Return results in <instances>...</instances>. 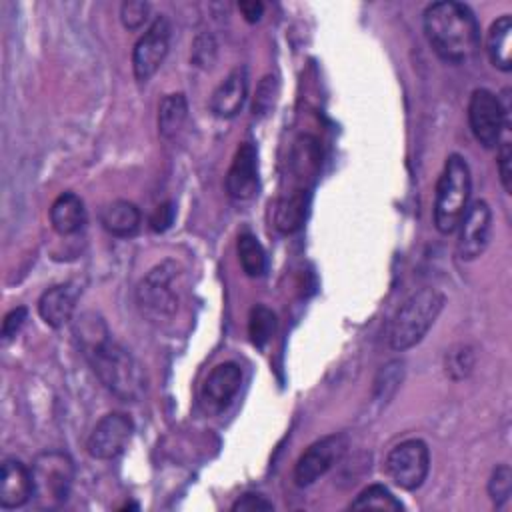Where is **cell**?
Wrapping results in <instances>:
<instances>
[{
  "instance_id": "1",
  "label": "cell",
  "mask_w": 512,
  "mask_h": 512,
  "mask_svg": "<svg viewBox=\"0 0 512 512\" xmlns=\"http://www.w3.org/2000/svg\"><path fill=\"white\" fill-rule=\"evenodd\" d=\"M76 338L92 372L122 402H136L146 392V372L128 348L116 342L104 320L86 312L76 322Z\"/></svg>"
},
{
  "instance_id": "2",
  "label": "cell",
  "mask_w": 512,
  "mask_h": 512,
  "mask_svg": "<svg viewBox=\"0 0 512 512\" xmlns=\"http://www.w3.org/2000/svg\"><path fill=\"white\" fill-rule=\"evenodd\" d=\"M424 36L438 58L460 64L480 48V26L474 12L456 0H438L422 14Z\"/></svg>"
},
{
  "instance_id": "3",
  "label": "cell",
  "mask_w": 512,
  "mask_h": 512,
  "mask_svg": "<svg viewBox=\"0 0 512 512\" xmlns=\"http://www.w3.org/2000/svg\"><path fill=\"white\" fill-rule=\"evenodd\" d=\"M444 302V294L432 286H424L410 294L390 318L386 332L388 346L396 352L416 346L440 316Z\"/></svg>"
},
{
  "instance_id": "4",
  "label": "cell",
  "mask_w": 512,
  "mask_h": 512,
  "mask_svg": "<svg viewBox=\"0 0 512 512\" xmlns=\"http://www.w3.org/2000/svg\"><path fill=\"white\" fill-rule=\"evenodd\" d=\"M472 192L470 166L460 154H450L444 160L434 192V226L448 236L458 230Z\"/></svg>"
},
{
  "instance_id": "5",
  "label": "cell",
  "mask_w": 512,
  "mask_h": 512,
  "mask_svg": "<svg viewBox=\"0 0 512 512\" xmlns=\"http://www.w3.org/2000/svg\"><path fill=\"white\" fill-rule=\"evenodd\" d=\"M180 266L164 260L150 268L136 288V300L144 314L152 318H170L180 308Z\"/></svg>"
},
{
  "instance_id": "6",
  "label": "cell",
  "mask_w": 512,
  "mask_h": 512,
  "mask_svg": "<svg viewBox=\"0 0 512 512\" xmlns=\"http://www.w3.org/2000/svg\"><path fill=\"white\" fill-rule=\"evenodd\" d=\"M34 496L46 508H56L64 504L72 490L74 466L68 454L60 450H48L34 458L32 466Z\"/></svg>"
},
{
  "instance_id": "7",
  "label": "cell",
  "mask_w": 512,
  "mask_h": 512,
  "mask_svg": "<svg viewBox=\"0 0 512 512\" xmlns=\"http://www.w3.org/2000/svg\"><path fill=\"white\" fill-rule=\"evenodd\" d=\"M504 100L486 88H476L468 100V124L480 146L492 150L500 144L502 134L510 126L508 90Z\"/></svg>"
},
{
  "instance_id": "8",
  "label": "cell",
  "mask_w": 512,
  "mask_h": 512,
  "mask_svg": "<svg viewBox=\"0 0 512 512\" xmlns=\"http://www.w3.org/2000/svg\"><path fill=\"white\" fill-rule=\"evenodd\" d=\"M430 470V450L424 440L410 438L396 444L384 460L386 476L402 490H418Z\"/></svg>"
},
{
  "instance_id": "9",
  "label": "cell",
  "mask_w": 512,
  "mask_h": 512,
  "mask_svg": "<svg viewBox=\"0 0 512 512\" xmlns=\"http://www.w3.org/2000/svg\"><path fill=\"white\" fill-rule=\"evenodd\" d=\"M170 32L168 18L160 14L136 40L132 50V70L138 82H148L162 66L170 48Z\"/></svg>"
},
{
  "instance_id": "10",
  "label": "cell",
  "mask_w": 512,
  "mask_h": 512,
  "mask_svg": "<svg viewBox=\"0 0 512 512\" xmlns=\"http://www.w3.org/2000/svg\"><path fill=\"white\" fill-rule=\"evenodd\" d=\"M134 434V422L124 412L104 414L92 428L86 440V452L94 460H114L118 458Z\"/></svg>"
},
{
  "instance_id": "11",
  "label": "cell",
  "mask_w": 512,
  "mask_h": 512,
  "mask_svg": "<svg viewBox=\"0 0 512 512\" xmlns=\"http://www.w3.org/2000/svg\"><path fill=\"white\" fill-rule=\"evenodd\" d=\"M346 438L342 434H328L310 444L294 466V484L304 488L322 478L344 454Z\"/></svg>"
},
{
  "instance_id": "12",
  "label": "cell",
  "mask_w": 512,
  "mask_h": 512,
  "mask_svg": "<svg viewBox=\"0 0 512 512\" xmlns=\"http://www.w3.org/2000/svg\"><path fill=\"white\" fill-rule=\"evenodd\" d=\"M460 234L456 242L458 256L462 260H476L482 256L492 234V210L486 200H474L460 222Z\"/></svg>"
},
{
  "instance_id": "13",
  "label": "cell",
  "mask_w": 512,
  "mask_h": 512,
  "mask_svg": "<svg viewBox=\"0 0 512 512\" xmlns=\"http://www.w3.org/2000/svg\"><path fill=\"white\" fill-rule=\"evenodd\" d=\"M240 386H242L240 364H236L232 360L220 362L204 378L202 388H200V400L206 410L218 414L232 404Z\"/></svg>"
},
{
  "instance_id": "14",
  "label": "cell",
  "mask_w": 512,
  "mask_h": 512,
  "mask_svg": "<svg viewBox=\"0 0 512 512\" xmlns=\"http://www.w3.org/2000/svg\"><path fill=\"white\" fill-rule=\"evenodd\" d=\"M226 192L236 202L252 200L258 192V154L254 144L242 142L226 174Z\"/></svg>"
},
{
  "instance_id": "15",
  "label": "cell",
  "mask_w": 512,
  "mask_h": 512,
  "mask_svg": "<svg viewBox=\"0 0 512 512\" xmlns=\"http://www.w3.org/2000/svg\"><path fill=\"white\" fill-rule=\"evenodd\" d=\"M248 96V68H232L210 96V110L218 118H234Z\"/></svg>"
},
{
  "instance_id": "16",
  "label": "cell",
  "mask_w": 512,
  "mask_h": 512,
  "mask_svg": "<svg viewBox=\"0 0 512 512\" xmlns=\"http://www.w3.org/2000/svg\"><path fill=\"white\" fill-rule=\"evenodd\" d=\"M34 496V482L30 468L18 458H6L2 462L0 476V508H22Z\"/></svg>"
},
{
  "instance_id": "17",
  "label": "cell",
  "mask_w": 512,
  "mask_h": 512,
  "mask_svg": "<svg viewBox=\"0 0 512 512\" xmlns=\"http://www.w3.org/2000/svg\"><path fill=\"white\" fill-rule=\"evenodd\" d=\"M80 288L72 282L56 284L42 292L38 298V314L50 328H62L68 320H72L76 300Z\"/></svg>"
},
{
  "instance_id": "18",
  "label": "cell",
  "mask_w": 512,
  "mask_h": 512,
  "mask_svg": "<svg viewBox=\"0 0 512 512\" xmlns=\"http://www.w3.org/2000/svg\"><path fill=\"white\" fill-rule=\"evenodd\" d=\"M320 162H322V152H320L318 140L310 134L298 136L290 152V170L294 180L298 182L296 190L310 192V184L318 174Z\"/></svg>"
},
{
  "instance_id": "19",
  "label": "cell",
  "mask_w": 512,
  "mask_h": 512,
  "mask_svg": "<svg viewBox=\"0 0 512 512\" xmlns=\"http://www.w3.org/2000/svg\"><path fill=\"white\" fill-rule=\"evenodd\" d=\"M50 224L56 234L72 236L78 234L88 220L84 200L74 192H62L50 206Z\"/></svg>"
},
{
  "instance_id": "20",
  "label": "cell",
  "mask_w": 512,
  "mask_h": 512,
  "mask_svg": "<svg viewBox=\"0 0 512 512\" xmlns=\"http://www.w3.org/2000/svg\"><path fill=\"white\" fill-rule=\"evenodd\" d=\"M142 214L140 208L130 200H114L108 202L100 210L102 228L118 238H130L140 230Z\"/></svg>"
},
{
  "instance_id": "21",
  "label": "cell",
  "mask_w": 512,
  "mask_h": 512,
  "mask_svg": "<svg viewBox=\"0 0 512 512\" xmlns=\"http://www.w3.org/2000/svg\"><path fill=\"white\" fill-rule=\"evenodd\" d=\"M308 190L284 192L274 206V224L282 234H294L302 228L308 214Z\"/></svg>"
},
{
  "instance_id": "22",
  "label": "cell",
  "mask_w": 512,
  "mask_h": 512,
  "mask_svg": "<svg viewBox=\"0 0 512 512\" xmlns=\"http://www.w3.org/2000/svg\"><path fill=\"white\" fill-rule=\"evenodd\" d=\"M510 36H512V18L510 14H502L496 18L486 36V54L494 68L502 72L512 70L510 58Z\"/></svg>"
},
{
  "instance_id": "23",
  "label": "cell",
  "mask_w": 512,
  "mask_h": 512,
  "mask_svg": "<svg viewBox=\"0 0 512 512\" xmlns=\"http://www.w3.org/2000/svg\"><path fill=\"white\" fill-rule=\"evenodd\" d=\"M188 118V102L182 92L166 94L158 106V134L166 140L174 138Z\"/></svg>"
},
{
  "instance_id": "24",
  "label": "cell",
  "mask_w": 512,
  "mask_h": 512,
  "mask_svg": "<svg viewBox=\"0 0 512 512\" xmlns=\"http://www.w3.org/2000/svg\"><path fill=\"white\" fill-rule=\"evenodd\" d=\"M236 250L240 266L246 276L258 278L266 272V252L254 234L242 232L236 240Z\"/></svg>"
},
{
  "instance_id": "25",
  "label": "cell",
  "mask_w": 512,
  "mask_h": 512,
  "mask_svg": "<svg viewBox=\"0 0 512 512\" xmlns=\"http://www.w3.org/2000/svg\"><path fill=\"white\" fill-rule=\"evenodd\" d=\"M352 510H390L400 512L404 510V504L382 484H370L364 488L352 502Z\"/></svg>"
},
{
  "instance_id": "26",
  "label": "cell",
  "mask_w": 512,
  "mask_h": 512,
  "mask_svg": "<svg viewBox=\"0 0 512 512\" xmlns=\"http://www.w3.org/2000/svg\"><path fill=\"white\" fill-rule=\"evenodd\" d=\"M274 332H276V314L264 304L254 306L248 316L250 342L256 348H264L272 340Z\"/></svg>"
},
{
  "instance_id": "27",
  "label": "cell",
  "mask_w": 512,
  "mask_h": 512,
  "mask_svg": "<svg viewBox=\"0 0 512 512\" xmlns=\"http://www.w3.org/2000/svg\"><path fill=\"white\" fill-rule=\"evenodd\" d=\"M476 352L470 344H454L444 354V372L452 380H464L472 374Z\"/></svg>"
},
{
  "instance_id": "28",
  "label": "cell",
  "mask_w": 512,
  "mask_h": 512,
  "mask_svg": "<svg viewBox=\"0 0 512 512\" xmlns=\"http://www.w3.org/2000/svg\"><path fill=\"white\" fill-rule=\"evenodd\" d=\"M278 94H280L278 76L266 74V76L258 82V88H256V94H254V102H252V114H254L256 118L268 116V114L272 112V108L276 106Z\"/></svg>"
},
{
  "instance_id": "29",
  "label": "cell",
  "mask_w": 512,
  "mask_h": 512,
  "mask_svg": "<svg viewBox=\"0 0 512 512\" xmlns=\"http://www.w3.org/2000/svg\"><path fill=\"white\" fill-rule=\"evenodd\" d=\"M512 494V470L508 464H498L488 480V496L496 508H502Z\"/></svg>"
},
{
  "instance_id": "30",
  "label": "cell",
  "mask_w": 512,
  "mask_h": 512,
  "mask_svg": "<svg viewBox=\"0 0 512 512\" xmlns=\"http://www.w3.org/2000/svg\"><path fill=\"white\" fill-rule=\"evenodd\" d=\"M402 374H404V364L398 362V360L388 362L386 366H382V370L378 372V376L374 380L376 398L386 402L398 390V386L402 382Z\"/></svg>"
},
{
  "instance_id": "31",
  "label": "cell",
  "mask_w": 512,
  "mask_h": 512,
  "mask_svg": "<svg viewBox=\"0 0 512 512\" xmlns=\"http://www.w3.org/2000/svg\"><path fill=\"white\" fill-rule=\"evenodd\" d=\"M148 14H150V4L144 0H126L120 6V20L128 30L142 28L148 22Z\"/></svg>"
},
{
  "instance_id": "32",
  "label": "cell",
  "mask_w": 512,
  "mask_h": 512,
  "mask_svg": "<svg viewBox=\"0 0 512 512\" xmlns=\"http://www.w3.org/2000/svg\"><path fill=\"white\" fill-rule=\"evenodd\" d=\"M190 60L198 68H210L214 64V60H216V40H214L212 34L202 32L194 38Z\"/></svg>"
},
{
  "instance_id": "33",
  "label": "cell",
  "mask_w": 512,
  "mask_h": 512,
  "mask_svg": "<svg viewBox=\"0 0 512 512\" xmlns=\"http://www.w3.org/2000/svg\"><path fill=\"white\" fill-rule=\"evenodd\" d=\"M496 162H498V174H500L502 188L510 194V190H512V150H510L508 140H500Z\"/></svg>"
},
{
  "instance_id": "34",
  "label": "cell",
  "mask_w": 512,
  "mask_h": 512,
  "mask_svg": "<svg viewBox=\"0 0 512 512\" xmlns=\"http://www.w3.org/2000/svg\"><path fill=\"white\" fill-rule=\"evenodd\" d=\"M232 510L234 512H270L274 510V504L266 500L262 494L246 492L232 504Z\"/></svg>"
},
{
  "instance_id": "35",
  "label": "cell",
  "mask_w": 512,
  "mask_h": 512,
  "mask_svg": "<svg viewBox=\"0 0 512 512\" xmlns=\"http://www.w3.org/2000/svg\"><path fill=\"white\" fill-rule=\"evenodd\" d=\"M26 316H28L26 306H16V308H12V310L4 316V320H2V338H4V340L14 338V336L18 334V330L22 328V324L26 322Z\"/></svg>"
},
{
  "instance_id": "36",
  "label": "cell",
  "mask_w": 512,
  "mask_h": 512,
  "mask_svg": "<svg viewBox=\"0 0 512 512\" xmlns=\"http://www.w3.org/2000/svg\"><path fill=\"white\" fill-rule=\"evenodd\" d=\"M174 222V204L172 202H164L160 206H156V210L150 216V228L154 232H164L172 226Z\"/></svg>"
},
{
  "instance_id": "37",
  "label": "cell",
  "mask_w": 512,
  "mask_h": 512,
  "mask_svg": "<svg viewBox=\"0 0 512 512\" xmlns=\"http://www.w3.org/2000/svg\"><path fill=\"white\" fill-rule=\"evenodd\" d=\"M238 10L242 12V16H244L246 22L254 24V22H258V20L262 18V14H264V4L258 2V0H242V2H238Z\"/></svg>"
}]
</instances>
